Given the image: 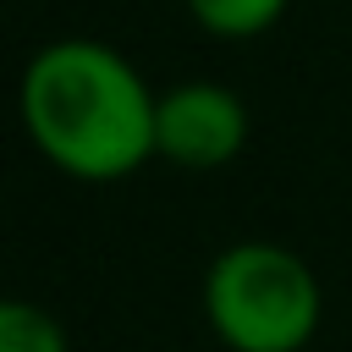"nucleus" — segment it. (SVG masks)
Wrapping results in <instances>:
<instances>
[{
	"instance_id": "nucleus-1",
	"label": "nucleus",
	"mask_w": 352,
	"mask_h": 352,
	"mask_svg": "<svg viewBox=\"0 0 352 352\" xmlns=\"http://www.w3.org/2000/svg\"><path fill=\"white\" fill-rule=\"evenodd\" d=\"M160 94L104 38H50L16 77V116L38 160L72 182H126L154 160Z\"/></svg>"
},
{
	"instance_id": "nucleus-2",
	"label": "nucleus",
	"mask_w": 352,
	"mask_h": 352,
	"mask_svg": "<svg viewBox=\"0 0 352 352\" xmlns=\"http://www.w3.org/2000/svg\"><path fill=\"white\" fill-rule=\"evenodd\" d=\"M198 302L226 352H302L324 319V286L314 264L264 236L220 248L204 270Z\"/></svg>"
},
{
	"instance_id": "nucleus-3",
	"label": "nucleus",
	"mask_w": 352,
	"mask_h": 352,
	"mask_svg": "<svg viewBox=\"0 0 352 352\" xmlns=\"http://www.w3.org/2000/svg\"><path fill=\"white\" fill-rule=\"evenodd\" d=\"M248 148V104L214 77H187L160 88L154 160L176 170H220Z\"/></svg>"
},
{
	"instance_id": "nucleus-4",
	"label": "nucleus",
	"mask_w": 352,
	"mask_h": 352,
	"mask_svg": "<svg viewBox=\"0 0 352 352\" xmlns=\"http://www.w3.org/2000/svg\"><path fill=\"white\" fill-rule=\"evenodd\" d=\"M182 6L209 38H258L286 16L292 0H182Z\"/></svg>"
},
{
	"instance_id": "nucleus-5",
	"label": "nucleus",
	"mask_w": 352,
	"mask_h": 352,
	"mask_svg": "<svg viewBox=\"0 0 352 352\" xmlns=\"http://www.w3.org/2000/svg\"><path fill=\"white\" fill-rule=\"evenodd\" d=\"M0 352H72L60 319L38 302H0Z\"/></svg>"
}]
</instances>
